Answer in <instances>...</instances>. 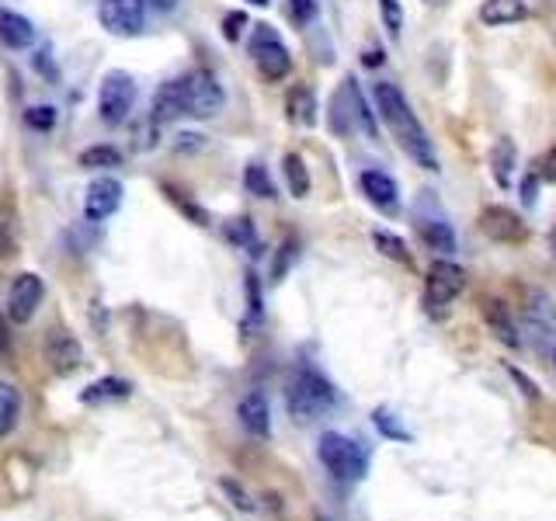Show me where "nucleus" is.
Segmentation results:
<instances>
[{"label":"nucleus","instance_id":"f257e3e1","mask_svg":"<svg viewBox=\"0 0 556 521\" xmlns=\"http://www.w3.org/2000/svg\"><path fill=\"white\" fill-rule=\"evenodd\" d=\"M372 98H376L379 119H383L386 129L393 132L400 150H404L417 167H424V171H438V153H435V146H431L424 126L417 122L414 108L407 105L404 91H400L397 84H390V80H379V84L372 87Z\"/></svg>","mask_w":556,"mask_h":521},{"label":"nucleus","instance_id":"f03ea898","mask_svg":"<svg viewBox=\"0 0 556 521\" xmlns=\"http://www.w3.org/2000/svg\"><path fill=\"white\" fill-rule=\"evenodd\" d=\"M334 403H338V390L317 369H299L285 390V407L296 421H313V417L334 410Z\"/></svg>","mask_w":556,"mask_h":521},{"label":"nucleus","instance_id":"7ed1b4c3","mask_svg":"<svg viewBox=\"0 0 556 521\" xmlns=\"http://www.w3.org/2000/svg\"><path fill=\"white\" fill-rule=\"evenodd\" d=\"M317 456L338 483H358L365 473H369V452H365L358 442H351L348 435H341V431H327V435H320Z\"/></svg>","mask_w":556,"mask_h":521},{"label":"nucleus","instance_id":"20e7f679","mask_svg":"<svg viewBox=\"0 0 556 521\" xmlns=\"http://www.w3.org/2000/svg\"><path fill=\"white\" fill-rule=\"evenodd\" d=\"M466 289V271L459 268L456 261L438 258L428 268V278H424V306H428L431 317H442Z\"/></svg>","mask_w":556,"mask_h":521},{"label":"nucleus","instance_id":"39448f33","mask_svg":"<svg viewBox=\"0 0 556 521\" xmlns=\"http://www.w3.org/2000/svg\"><path fill=\"white\" fill-rule=\"evenodd\" d=\"M247 49H251V60L265 80H285L292 73V56L272 25H254L251 46Z\"/></svg>","mask_w":556,"mask_h":521},{"label":"nucleus","instance_id":"423d86ee","mask_svg":"<svg viewBox=\"0 0 556 521\" xmlns=\"http://www.w3.org/2000/svg\"><path fill=\"white\" fill-rule=\"evenodd\" d=\"M136 105V80L122 70H112L98 87V115L108 126H122Z\"/></svg>","mask_w":556,"mask_h":521},{"label":"nucleus","instance_id":"0eeeda50","mask_svg":"<svg viewBox=\"0 0 556 521\" xmlns=\"http://www.w3.org/2000/svg\"><path fill=\"white\" fill-rule=\"evenodd\" d=\"M181 87H185V115H192V119H212L226 105L223 87H219V80L209 70L185 73Z\"/></svg>","mask_w":556,"mask_h":521},{"label":"nucleus","instance_id":"6e6552de","mask_svg":"<svg viewBox=\"0 0 556 521\" xmlns=\"http://www.w3.org/2000/svg\"><path fill=\"white\" fill-rule=\"evenodd\" d=\"M98 21L112 35H139L146 28V0H101Z\"/></svg>","mask_w":556,"mask_h":521},{"label":"nucleus","instance_id":"1a4fd4ad","mask_svg":"<svg viewBox=\"0 0 556 521\" xmlns=\"http://www.w3.org/2000/svg\"><path fill=\"white\" fill-rule=\"evenodd\" d=\"M480 230H484V237H490L494 244H525V240L532 237L529 223H525L515 209H508V205H487V209L480 212Z\"/></svg>","mask_w":556,"mask_h":521},{"label":"nucleus","instance_id":"9d476101","mask_svg":"<svg viewBox=\"0 0 556 521\" xmlns=\"http://www.w3.org/2000/svg\"><path fill=\"white\" fill-rule=\"evenodd\" d=\"M42 296H46L42 278L35 275V271H21L11 282V289H7V317H11L14 324H28V320L39 313Z\"/></svg>","mask_w":556,"mask_h":521},{"label":"nucleus","instance_id":"9b49d317","mask_svg":"<svg viewBox=\"0 0 556 521\" xmlns=\"http://www.w3.org/2000/svg\"><path fill=\"white\" fill-rule=\"evenodd\" d=\"M42 355H46L49 369H53L56 376H70V372H77L80 362H84V348H80V341L63 327L49 330L46 341H42Z\"/></svg>","mask_w":556,"mask_h":521},{"label":"nucleus","instance_id":"f8f14e48","mask_svg":"<svg viewBox=\"0 0 556 521\" xmlns=\"http://www.w3.org/2000/svg\"><path fill=\"white\" fill-rule=\"evenodd\" d=\"M525 330L532 334L536 348H556V306L546 292H529L525 299Z\"/></svg>","mask_w":556,"mask_h":521},{"label":"nucleus","instance_id":"ddd939ff","mask_svg":"<svg viewBox=\"0 0 556 521\" xmlns=\"http://www.w3.org/2000/svg\"><path fill=\"white\" fill-rule=\"evenodd\" d=\"M122 181L119 178H108V174H101V178H94L91 185H87V195H84V216L91 219V223H105L108 216H115L122 205Z\"/></svg>","mask_w":556,"mask_h":521},{"label":"nucleus","instance_id":"4468645a","mask_svg":"<svg viewBox=\"0 0 556 521\" xmlns=\"http://www.w3.org/2000/svg\"><path fill=\"white\" fill-rule=\"evenodd\" d=\"M358 188H362V195L369 198V202L376 205L379 212H386V216L400 212V188H397V181H393L386 171H376V167L362 171V174H358Z\"/></svg>","mask_w":556,"mask_h":521},{"label":"nucleus","instance_id":"2eb2a0df","mask_svg":"<svg viewBox=\"0 0 556 521\" xmlns=\"http://www.w3.org/2000/svg\"><path fill=\"white\" fill-rule=\"evenodd\" d=\"M237 421L247 435L258 438V442H265V438L272 435V407H268V396L261 390L247 393L244 400L237 403Z\"/></svg>","mask_w":556,"mask_h":521},{"label":"nucleus","instance_id":"dca6fc26","mask_svg":"<svg viewBox=\"0 0 556 521\" xmlns=\"http://www.w3.org/2000/svg\"><path fill=\"white\" fill-rule=\"evenodd\" d=\"M515 164H518V150L508 136H501L494 146H490V174H494V185L501 192H508L515 185Z\"/></svg>","mask_w":556,"mask_h":521},{"label":"nucleus","instance_id":"f3484780","mask_svg":"<svg viewBox=\"0 0 556 521\" xmlns=\"http://www.w3.org/2000/svg\"><path fill=\"white\" fill-rule=\"evenodd\" d=\"M181 115H185V87H181V77H174L153 94V122H171Z\"/></svg>","mask_w":556,"mask_h":521},{"label":"nucleus","instance_id":"a211bd4d","mask_svg":"<svg viewBox=\"0 0 556 521\" xmlns=\"http://www.w3.org/2000/svg\"><path fill=\"white\" fill-rule=\"evenodd\" d=\"M0 42L7 49H28L35 42V25L18 11H0Z\"/></svg>","mask_w":556,"mask_h":521},{"label":"nucleus","instance_id":"6ab92c4d","mask_svg":"<svg viewBox=\"0 0 556 521\" xmlns=\"http://www.w3.org/2000/svg\"><path fill=\"white\" fill-rule=\"evenodd\" d=\"M529 18V4L525 0H484L480 4V21L490 28H501V25H515V21Z\"/></svg>","mask_w":556,"mask_h":521},{"label":"nucleus","instance_id":"aec40b11","mask_svg":"<svg viewBox=\"0 0 556 521\" xmlns=\"http://www.w3.org/2000/svg\"><path fill=\"white\" fill-rule=\"evenodd\" d=\"M417 233H421V240L431 247V251L445 254L449 258L452 251H456V230H452L445 219H431V216H421L417 219Z\"/></svg>","mask_w":556,"mask_h":521},{"label":"nucleus","instance_id":"412c9836","mask_svg":"<svg viewBox=\"0 0 556 521\" xmlns=\"http://www.w3.org/2000/svg\"><path fill=\"white\" fill-rule=\"evenodd\" d=\"M285 112H289V122H296V126H317V94L306 84L292 87L289 98H285Z\"/></svg>","mask_w":556,"mask_h":521},{"label":"nucleus","instance_id":"4be33fe9","mask_svg":"<svg viewBox=\"0 0 556 521\" xmlns=\"http://www.w3.org/2000/svg\"><path fill=\"white\" fill-rule=\"evenodd\" d=\"M484 317L490 330H494L497 341H504L508 348H522V337H518V327L515 320L508 317V310H504V303H497V299H487L484 303Z\"/></svg>","mask_w":556,"mask_h":521},{"label":"nucleus","instance_id":"5701e85b","mask_svg":"<svg viewBox=\"0 0 556 521\" xmlns=\"http://www.w3.org/2000/svg\"><path fill=\"white\" fill-rule=\"evenodd\" d=\"M133 393V386L126 383V379H98V383H91L84 393H80V400L84 403H112V400H126V396Z\"/></svg>","mask_w":556,"mask_h":521},{"label":"nucleus","instance_id":"b1692460","mask_svg":"<svg viewBox=\"0 0 556 521\" xmlns=\"http://www.w3.org/2000/svg\"><path fill=\"white\" fill-rule=\"evenodd\" d=\"M345 91H348V98H351V112H355V126H362V129H365V136L376 139V136H379V129H376V115L369 112V101H365V94L358 91V80H355V77H345Z\"/></svg>","mask_w":556,"mask_h":521},{"label":"nucleus","instance_id":"393cba45","mask_svg":"<svg viewBox=\"0 0 556 521\" xmlns=\"http://www.w3.org/2000/svg\"><path fill=\"white\" fill-rule=\"evenodd\" d=\"M18 417H21V393L7 379H0V438L11 435Z\"/></svg>","mask_w":556,"mask_h":521},{"label":"nucleus","instance_id":"a878e982","mask_svg":"<svg viewBox=\"0 0 556 521\" xmlns=\"http://www.w3.org/2000/svg\"><path fill=\"white\" fill-rule=\"evenodd\" d=\"M282 174H285V185H289V192L296 198H306L310 195V171H306L303 157L299 153H285L282 157Z\"/></svg>","mask_w":556,"mask_h":521},{"label":"nucleus","instance_id":"bb28decb","mask_svg":"<svg viewBox=\"0 0 556 521\" xmlns=\"http://www.w3.org/2000/svg\"><path fill=\"white\" fill-rule=\"evenodd\" d=\"M122 164V153L115 150V146H87L84 153H80V167H87V171H101V167H119Z\"/></svg>","mask_w":556,"mask_h":521},{"label":"nucleus","instance_id":"cd10ccee","mask_svg":"<svg viewBox=\"0 0 556 521\" xmlns=\"http://www.w3.org/2000/svg\"><path fill=\"white\" fill-rule=\"evenodd\" d=\"M372 244L379 247V254H386V258L400 261V264H411V254H407V244L397 237V233L390 230H376L372 233Z\"/></svg>","mask_w":556,"mask_h":521},{"label":"nucleus","instance_id":"c85d7f7f","mask_svg":"<svg viewBox=\"0 0 556 521\" xmlns=\"http://www.w3.org/2000/svg\"><path fill=\"white\" fill-rule=\"evenodd\" d=\"M244 188L251 195H258V198H275V181L268 178V171L261 164H247V171H244Z\"/></svg>","mask_w":556,"mask_h":521},{"label":"nucleus","instance_id":"c756f323","mask_svg":"<svg viewBox=\"0 0 556 521\" xmlns=\"http://www.w3.org/2000/svg\"><path fill=\"white\" fill-rule=\"evenodd\" d=\"M372 421H376L379 435L393 438V442H411V431L400 428V424H397V414H390V410H386V407H379L376 414H372Z\"/></svg>","mask_w":556,"mask_h":521},{"label":"nucleus","instance_id":"7c9ffc66","mask_svg":"<svg viewBox=\"0 0 556 521\" xmlns=\"http://www.w3.org/2000/svg\"><path fill=\"white\" fill-rule=\"evenodd\" d=\"M379 14H383L390 39H400V32H404V7H400V0H379Z\"/></svg>","mask_w":556,"mask_h":521},{"label":"nucleus","instance_id":"2f4dec72","mask_svg":"<svg viewBox=\"0 0 556 521\" xmlns=\"http://www.w3.org/2000/svg\"><path fill=\"white\" fill-rule=\"evenodd\" d=\"M25 126L35 132H49L56 126V108L53 105H32L25 112Z\"/></svg>","mask_w":556,"mask_h":521},{"label":"nucleus","instance_id":"473e14b6","mask_svg":"<svg viewBox=\"0 0 556 521\" xmlns=\"http://www.w3.org/2000/svg\"><path fill=\"white\" fill-rule=\"evenodd\" d=\"M299 258V244L296 240H285L282 247H278V258H275V268H272V282H282L285 271H289V264Z\"/></svg>","mask_w":556,"mask_h":521},{"label":"nucleus","instance_id":"72a5a7b5","mask_svg":"<svg viewBox=\"0 0 556 521\" xmlns=\"http://www.w3.org/2000/svg\"><path fill=\"white\" fill-rule=\"evenodd\" d=\"M226 237H230L233 244H240V247H254V244H258V240H254L251 219H233V223L226 226Z\"/></svg>","mask_w":556,"mask_h":521},{"label":"nucleus","instance_id":"f704fd0d","mask_svg":"<svg viewBox=\"0 0 556 521\" xmlns=\"http://www.w3.org/2000/svg\"><path fill=\"white\" fill-rule=\"evenodd\" d=\"M289 14L296 25H310L317 18V0H289Z\"/></svg>","mask_w":556,"mask_h":521},{"label":"nucleus","instance_id":"c9c22d12","mask_svg":"<svg viewBox=\"0 0 556 521\" xmlns=\"http://www.w3.org/2000/svg\"><path fill=\"white\" fill-rule=\"evenodd\" d=\"M244 28H247V14H244V11H230V14L223 18V39H226V42H237Z\"/></svg>","mask_w":556,"mask_h":521},{"label":"nucleus","instance_id":"e433bc0d","mask_svg":"<svg viewBox=\"0 0 556 521\" xmlns=\"http://www.w3.org/2000/svg\"><path fill=\"white\" fill-rule=\"evenodd\" d=\"M539 181H543V178H539V171H536V167H532V171L525 174V181H522V202L529 205V209L539 202Z\"/></svg>","mask_w":556,"mask_h":521},{"label":"nucleus","instance_id":"4c0bfd02","mask_svg":"<svg viewBox=\"0 0 556 521\" xmlns=\"http://www.w3.org/2000/svg\"><path fill=\"white\" fill-rule=\"evenodd\" d=\"M536 171H539V178H543V181L556 185V146H550V150L543 153V160L536 164Z\"/></svg>","mask_w":556,"mask_h":521},{"label":"nucleus","instance_id":"58836bf2","mask_svg":"<svg viewBox=\"0 0 556 521\" xmlns=\"http://www.w3.org/2000/svg\"><path fill=\"white\" fill-rule=\"evenodd\" d=\"M181 143H178V153H185V150H195V146H202V136L199 132H185V136H178Z\"/></svg>","mask_w":556,"mask_h":521},{"label":"nucleus","instance_id":"ea45409f","mask_svg":"<svg viewBox=\"0 0 556 521\" xmlns=\"http://www.w3.org/2000/svg\"><path fill=\"white\" fill-rule=\"evenodd\" d=\"M146 7H153V11H160V14H167V11H174V7H178V0H146Z\"/></svg>","mask_w":556,"mask_h":521},{"label":"nucleus","instance_id":"a19ab883","mask_svg":"<svg viewBox=\"0 0 556 521\" xmlns=\"http://www.w3.org/2000/svg\"><path fill=\"white\" fill-rule=\"evenodd\" d=\"M362 63L365 66H379V63H383V49H369V53L362 56Z\"/></svg>","mask_w":556,"mask_h":521},{"label":"nucleus","instance_id":"79ce46f5","mask_svg":"<svg viewBox=\"0 0 556 521\" xmlns=\"http://www.w3.org/2000/svg\"><path fill=\"white\" fill-rule=\"evenodd\" d=\"M7 348V324H4V317H0V351Z\"/></svg>","mask_w":556,"mask_h":521},{"label":"nucleus","instance_id":"37998d69","mask_svg":"<svg viewBox=\"0 0 556 521\" xmlns=\"http://www.w3.org/2000/svg\"><path fill=\"white\" fill-rule=\"evenodd\" d=\"M247 4H254V7H268L272 0H247Z\"/></svg>","mask_w":556,"mask_h":521},{"label":"nucleus","instance_id":"c03bdc74","mask_svg":"<svg viewBox=\"0 0 556 521\" xmlns=\"http://www.w3.org/2000/svg\"><path fill=\"white\" fill-rule=\"evenodd\" d=\"M553 365H556V348H553Z\"/></svg>","mask_w":556,"mask_h":521}]
</instances>
